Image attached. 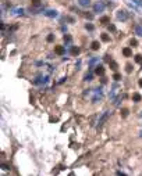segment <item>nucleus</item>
<instances>
[{
    "label": "nucleus",
    "mask_w": 142,
    "mask_h": 176,
    "mask_svg": "<svg viewBox=\"0 0 142 176\" xmlns=\"http://www.w3.org/2000/svg\"><path fill=\"white\" fill-rule=\"evenodd\" d=\"M116 15H117V20H119V21H127V20H128V13L125 10H119Z\"/></svg>",
    "instance_id": "f257e3e1"
},
{
    "label": "nucleus",
    "mask_w": 142,
    "mask_h": 176,
    "mask_svg": "<svg viewBox=\"0 0 142 176\" xmlns=\"http://www.w3.org/2000/svg\"><path fill=\"white\" fill-rule=\"evenodd\" d=\"M103 10H105L103 1H96V3L93 4V11H95V13H103Z\"/></svg>",
    "instance_id": "f03ea898"
},
{
    "label": "nucleus",
    "mask_w": 142,
    "mask_h": 176,
    "mask_svg": "<svg viewBox=\"0 0 142 176\" xmlns=\"http://www.w3.org/2000/svg\"><path fill=\"white\" fill-rule=\"evenodd\" d=\"M109 115H110V112H109V111H106V112H105V114L102 115V118L99 119V122H97V128H99V129H100V128L103 126V123H105V122L107 121Z\"/></svg>",
    "instance_id": "7ed1b4c3"
},
{
    "label": "nucleus",
    "mask_w": 142,
    "mask_h": 176,
    "mask_svg": "<svg viewBox=\"0 0 142 176\" xmlns=\"http://www.w3.org/2000/svg\"><path fill=\"white\" fill-rule=\"evenodd\" d=\"M54 53L59 55H63L64 53H66V49H64V46H56L54 47Z\"/></svg>",
    "instance_id": "20e7f679"
},
{
    "label": "nucleus",
    "mask_w": 142,
    "mask_h": 176,
    "mask_svg": "<svg viewBox=\"0 0 142 176\" xmlns=\"http://www.w3.org/2000/svg\"><path fill=\"white\" fill-rule=\"evenodd\" d=\"M46 17H49V18H54V17H57V11L56 10H47L45 13Z\"/></svg>",
    "instance_id": "39448f33"
},
{
    "label": "nucleus",
    "mask_w": 142,
    "mask_h": 176,
    "mask_svg": "<svg viewBox=\"0 0 142 176\" xmlns=\"http://www.w3.org/2000/svg\"><path fill=\"white\" fill-rule=\"evenodd\" d=\"M95 74H96V75H99V76L105 75V68H103L102 65H97L96 69H95Z\"/></svg>",
    "instance_id": "423d86ee"
},
{
    "label": "nucleus",
    "mask_w": 142,
    "mask_h": 176,
    "mask_svg": "<svg viewBox=\"0 0 142 176\" xmlns=\"http://www.w3.org/2000/svg\"><path fill=\"white\" fill-rule=\"evenodd\" d=\"M102 99V92H100V89H96V93H95V97H93V103H96L97 100Z\"/></svg>",
    "instance_id": "0eeeda50"
},
{
    "label": "nucleus",
    "mask_w": 142,
    "mask_h": 176,
    "mask_svg": "<svg viewBox=\"0 0 142 176\" xmlns=\"http://www.w3.org/2000/svg\"><path fill=\"white\" fill-rule=\"evenodd\" d=\"M135 35H138V36H142V24H138V25H135Z\"/></svg>",
    "instance_id": "6e6552de"
},
{
    "label": "nucleus",
    "mask_w": 142,
    "mask_h": 176,
    "mask_svg": "<svg viewBox=\"0 0 142 176\" xmlns=\"http://www.w3.org/2000/svg\"><path fill=\"white\" fill-rule=\"evenodd\" d=\"M123 54H124V57H131L132 55V50L130 47H125V49H123Z\"/></svg>",
    "instance_id": "1a4fd4ad"
},
{
    "label": "nucleus",
    "mask_w": 142,
    "mask_h": 176,
    "mask_svg": "<svg viewBox=\"0 0 142 176\" xmlns=\"http://www.w3.org/2000/svg\"><path fill=\"white\" fill-rule=\"evenodd\" d=\"M78 3H80V6H82V7H88V6L91 4V0H78Z\"/></svg>",
    "instance_id": "9d476101"
},
{
    "label": "nucleus",
    "mask_w": 142,
    "mask_h": 176,
    "mask_svg": "<svg viewBox=\"0 0 142 176\" xmlns=\"http://www.w3.org/2000/svg\"><path fill=\"white\" fill-rule=\"evenodd\" d=\"M132 100H134L135 103H138V101H141V100H142L141 94H139V93H134V94H132Z\"/></svg>",
    "instance_id": "9b49d317"
},
{
    "label": "nucleus",
    "mask_w": 142,
    "mask_h": 176,
    "mask_svg": "<svg viewBox=\"0 0 142 176\" xmlns=\"http://www.w3.org/2000/svg\"><path fill=\"white\" fill-rule=\"evenodd\" d=\"M91 47H92V50H99V47H100V44H99V42H92V44H91Z\"/></svg>",
    "instance_id": "f8f14e48"
},
{
    "label": "nucleus",
    "mask_w": 142,
    "mask_h": 176,
    "mask_svg": "<svg viewBox=\"0 0 142 176\" xmlns=\"http://www.w3.org/2000/svg\"><path fill=\"white\" fill-rule=\"evenodd\" d=\"M100 38H102V40H103V42H106V43L110 42V36H109L107 33H102V36H100Z\"/></svg>",
    "instance_id": "ddd939ff"
},
{
    "label": "nucleus",
    "mask_w": 142,
    "mask_h": 176,
    "mask_svg": "<svg viewBox=\"0 0 142 176\" xmlns=\"http://www.w3.org/2000/svg\"><path fill=\"white\" fill-rule=\"evenodd\" d=\"M45 82H47V78H46V76H43V78H38V79L35 81V83H45Z\"/></svg>",
    "instance_id": "4468645a"
},
{
    "label": "nucleus",
    "mask_w": 142,
    "mask_h": 176,
    "mask_svg": "<svg viewBox=\"0 0 142 176\" xmlns=\"http://www.w3.org/2000/svg\"><path fill=\"white\" fill-rule=\"evenodd\" d=\"M110 22V18L109 17H102L100 18V24H109Z\"/></svg>",
    "instance_id": "2eb2a0df"
},
{
    "label": "nucleus",
    "mask_w": 142,
    "mask_h": 176,
    "mask_svg": "<svg viewBox=\"0 0 142 176\" xmlns=\"http://www.w3.org/2000/svg\"><path fill=\"white\" fill-rule=\"evenodd\" d=\"M120 114H121V116H123V118H127V116H128V110H127V108H123Z\"/></svg>",
    "instance_id": "dca6fc26"
},
{
    "label": "nucleus",
    "mask_w": 142,
    "mask_h": 176,
    "mask_svg": "<svg viewBox=\"0 0 142 176\" xmlns=\"http://www.w3.org/2000/svg\"><path fill=\"white\" fill-rule=\"evenodd\" d=\"M135 62H138V64H142V55H141V54H136V55H135Z\"/></svg>",
    "instance_id": "f3484780"
},
{
    "label": "nucleus",
    "mask_w": 142,
    "mask_h": 176,
    "mask_svg": "<svg viewBox=\"0 0 142 176\" xmlns=\"http://www.w3.org/2000/svg\"><path fill=\"white\" fill-rule=\"evenodd\" d=\"M110 68H112L113 71H116V69H117V62H114V61H110Z\"/></svg>",
    "instance_id": "a211bd4d"
},
{
    "label": "nucleus",
    "mask_w": 142,
    "mask_h": 176,
    "mask_svg": "<svg viewBox=\"0 0 142 176\" xmlns=\"http://www.w3.org/2000/svg\"><path fill=\"white\" fill-rule=\"evenodd\" d=\"M64 42L67 44H70L71 43V36H70V35H66V36H64Z\"/></svg>",
    "instance_id": "6ab92c4d"
},
{
    "label": "nucleus",
    "mask_w": 142,
    "mask_h": 176,
    "mask_svg": "<svg viewBox=\"0 0 142 176\" xmlns=\"http://www.w3.org/2000/svg\"><path fill=\"white\" fill-rule=\"evenodd\" d=\"M130 44L132 46V47H136V46H138V42H136V39H131V40H130Z\"/></svg>",
    "instance_id": "aec40b11"
},
{
    "label": "nucleus",
    "mask_w": 142,
    "mask_h": 176,
    "mask_svg": "<svg viewBox=\"0 0 142 176\" xmlns=\"http://www.w3.org/2000/svg\"><path fill=\"white\" fill-rule=\"evenodd\" d=\"M32 6H35V7H39V6H40V0H32Z\"/></svg>",
    "instance_id": "412c9836"
},
{
    "label": "nucleus",
    "mask_w": 142,
    "mask_h": 176,
    "mask_svg": "<svg viewBox=\"0 0 142 176\" xmlns=\"http://www.w3.org/2000/svg\"><path fill=\"white\" fill-rule=\"evenodd\" d=\"M1 169H3V171H8V169H10V165H7V164H1Z\"/></svg>",
    "instance_id": "4be33fe9"
},
{
    "label": "nucleus",
    "mask_w": 142,
    "mask_h": 176,
    "mask_svg": "<svg viewBox=\"0 0 142 176\" xmlns=\"http://www.w3.org/2000/svg\"><path fill=\"white\" fill-rule=\"evenodd\" d=\"M84 81H92V74H91V72L85 75V79H84Z\"/></svg>",
    "instance_id": "5701e85b"
},
{
    "label": "nucleus",
    "mask_w": 142,
    "mask_h": 176,
    "mask_svg": "<svg viewBox=\"0 0 142 176\" xmlns=\"http://www.w3.org/2000/svg\"><path fill=\"white\" fill-rule=\"evenodd\" d=\"M113 79H114V81H120V79H121V75H120V74H114Z\"/></svg>",
    "instance_id": "b1692460"
},
{
    "label": "nucleus",
    "mask_w": 142,
    "mask_h": 176,
    "mask_svg": "<svg viewBox=\"0 0 142 176\" xmlns=\"http://www.w3.org/2000/svg\"><path fill=\"white\" fill-rule=\"evenodd\" d=\"M85 28L88 29V31H93V25H92V24H86Z\"/></svg>",
    "instance_id": "393cba45"
},
{
    "label": "nucleus",
    "mask_w": 142,
    "mask_h": 176,
    "mask_svg": "<svg viewBox=\"0 0 142 176\" xmlns=\"http://www.w3.org/2000/svg\"><path fill=\"white\" fill-rule=\"evenodd\" d=\"M78 53H80V49H78V47H73V54L77 55Z\"/></svg>",
    "instance_id": "a878e982"
},
{
    "label": "nucleus",
    "mask_w": 142,
    "mask_h": 176,
    "mask_svg": "<svg viewBox=\"0 0 142 176\" xmlns=\"http://www.w3.org/2000/svg\"><path fill=\"white\" fill-rule=\"evenodd\" d=\"M125 71L130 74V72L132 71V65H131V64H127V68H125Z\"/></svg>",
    "instance_id": "bb28decb"
},
{
    "label": "nucleus",
    "mask_w": 142,
    "mask_h": 176,
    "mask_svg": "<svg viewBox=\"0 0 142 176\" xmlns=\"http://www.w3.org/2000/svg\"><path fill=\"white\" fill-rule=\"evenodd\" d=\"M109 31H110V32H116V27L110 24V25H109Z\"/></svg>",
    "instance_id": "cd10ccee"
},
{
    "label": "nucleus",
    "mask_w": 142,
    "mask_h": 176,
    "mask_svg": "<svg viewBox=\"0 0 142 176\" xmlns=\"http://www.w3.org/2000/svg\"><path fill=\"white\" fill-rule=\"evenodd\" d=\"M54 40V35H49L47 36V42H53Z\"/></svg>",
    "instance_id": "c85d7f7f"
},
{
    "label": "nucleus",
    "mask_w": 142,
    "mask_h": 176,
    "mask_svg": "<svg viewBox=\"0 0 142 176\" xmlns=\"http://www.w3.org/2000/svg\"><path fill=\"white\" fill-rule=\"evenodd\" d=\"M85 17H86V18H89V20H92V18H93V15H91V14H85Z\"/></svg>",
    "instance_id": "c756f323"
},
{
    "label": "nucleus",
    "mask_w": 142,
    "mask_h": 176,
    "mask_svg": "<svg viewBox=\"0 0 142 176\" xmlns=\"http://www.w3.org/2000/svg\"><path fill=\"white\" fill-rule=\"evenodd\" d=\"M139 86L142 88V79H139Z\"/></svg>",
    "instance_id": "7c9ffc66"
}]
</instances>
